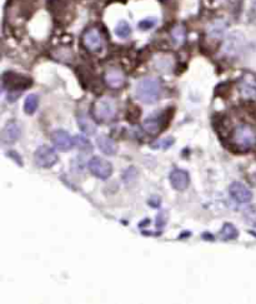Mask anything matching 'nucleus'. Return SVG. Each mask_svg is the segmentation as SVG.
Segmentation results:
<instances>
[{"label":"nucleus","mask_w":256,"mask_h":304,"mask_svg":"<svg viewBox=\"0 0 256 304\" xmlns=\"http://www.w3.org/2000/svg\"><path fill=\"white\" fill-rule=\"evenodd\" d=\"M78 123L81 131L87 133V134L92 135L96 132V125L94 124V121L90 119L89 117H87V115H80L78 119Z\"/></svg>","instance_id":"nucleus-18"},{"label":"nucleus","mask_w":256,"mask_h":304,"mask_svg":"<svg viewBox=\"0 0 256 304\" xmlns=\"http://www.w3.org/2000/svg\"><path fill=\"white\" fill-rule=\"evenodd\" d=\"M234 142L241 149H250L256 144V132L252 126L241 124L234 131Z\"/></svg>","instance_id":"nucleus-3"},{"label":"nucleus","mask_w":256,"mask_h":304,"mask_svg":"<svg viewBox=\"0 0 256 304\" xmlns=\"http://www.w3.org/2000/svg\"><path fill=\"white\" fill-rule=\"evenodd\" d=\"M160 83L156 78H144L140 80L136 85V93L137 99L145 104H153L155 103L160 95Z\"/></svg>","instance_id":"nucleus-1"},{"label":"nucleus","mask_w":256,"mask_h":304,"mask_svg":"<svg viewBox=\"0 0 256 304\" xmlns=\"http://www.w3.org/2000/svg\"><path fill=\"white\" fill-rule=\"evenodd\" d=\"M254 183H255V185H256V174L254 175Z\"/></svg>","instance_id":"nucleus-29"},{"label":"nucleus","mask_w":256,"mask_h":304,"mask_svg":"<svg viewBox=\"0 0 256 304\" xmlns=\"http://www.w3.org/2000/svg\"><path fill=\"white\" fill-rule=\"evenodd\" d=\"M125 75L120 69L111 68L106 71L105 74V83L108 84V87L112 88V89H120L125 84Z\"/></svg>","instance_id":"nucleus-10"},{"label":"nucleus","mask_w":256,"mask_h":304,"mask_svg":"<svg viewBox=\"0 0 256 304\" xmlns=\"http://www.w3.org/2000/svg\"><path fill=\"white\" fill-rule=\"evenodd\" d=\"M220 236H221V238L224 240H233L238 238L239 232L238 229L235 228V225L226 223V224H224V226H222L221 232H220Z\"/></svg>","instance_id":"nucleus-19"},{"label":"nucleus","mask_w":256,"mask_h":304,"mask_svg":"<svg viewBox=\"0 0 256 304\" xmlns=\"http://www.w3.org/2000/svg\"><path fill=\"white\" fill-rule=\"evenodd\" d=\"M170 183L175 190H185L189 185V174L183 169H174L170 173Z\"/></svg>","instance_id":"nucleus-12"},{"label":"nucleus","mask_w":256,"mask_h":304,"mask_svg":"<svg viewBox=\"0 0 256 304\" xmlns=\"http://www.w3.org/2000/svg\"><path fill=\"white\" fill-rule=\"evenodd\" d=\"M34 160L38 167L50 168L58 162V156L53 148L48 145H41L35 150Z\"/></svg>","instance_id":"nucleus-5"},{"label":"nucleus","mask_w":256,"mask_h":304,"mask_svg":"<svg viewBox=\"0 0 256 304\" xmlns=\"http://www.w3.org/2000/svg\"><path fill=\"white\" fill-rule=\"evenodd\" d=\"M89 169L93 175H95L99 179H103V181L108 179L112 174V165L110 164V162L99 158V157H94L93 159H90Z\"/></svg>","instance_id":"nucleus-6"},{"label":"nucleus","mask_w":256,"mask_h":304,"mask_svg":"<svg viewBox=\"0 0 256 304\" xmlns=\"http://www.w3.org/2000/svg\"><path fill=\"white\" fill-rule=\"evenodd\" d=\"M239 90L245 99L256 98V77L252 73H245L239 82Z\"/></svg>","instance_id":"nucleus-7"},{"label":"nucleus","mask_w":256,"mask_h":304,"mask_svg":"<svg viewBox=\"0 0 256 304\" xmlns=\"http://www.w3.org/2000/svg\"><path fill=\"white\" fill-rule=\"evenodd\" d=\"M38 106H39V98H38V95L37 94H30V95L26 96L25 102H24V112L27 115H33L37 112Z\"/></svg>","instance_id":"nucleus-17"},{"label":"nucleus","mask_w":256,"mask_h":304,"mask_svg":"<svg viewBox=\"0 0 256 304\" xmlns=\"http://www.w3.org/2000/svg\"><path fill=\"white\" fill-rule=\"evenodd\" d=\"M243 46V39H241V35L238 34V33H233L229 38H227L226 41H225L224 45V52L227 55H235L239 53V50Z\"/></svg>","instance_id":"nucleus-13"},{"label":"nucleus","mask_w":256,"mask_h":304,"mask_svg":"<svg viewBox=\"0 0 256 304\" xmlns=\"http://www.w3.org/2000/svg\"><path fill=\"white\" fill-rule=\"evenodd\" d=\"M51 139H53L54 145L62 151L70 150V149L75 145V142H74L73 138H71L70 134L65 131H56L53 133Z\"/></svg>","instance_id":"nucleus-9"},{"label":"nucleus","mask_w":256,"mask_h":304,"mask_svg":"<svg viewBox=\"0 0 256 304\" xmlns=\"http://www.w3.org/2000/svg\"><path fill=\"white\" fill-rule=\"evenodd\" d=\"M227 23L224 20V19H216L213 23L210 24L208 28V34L210 35L214 39H219L224 35V33L226 32Z\"/></svg>","instance_id":"nucleus-15"},{"label":"nucleus","mask_w":256,"mask_h":304,"mask_svg":"<svg viewBox=\"0 0 256 304\" xmlns=\"http://www.w3.org/2000/svg\"><path fill=\"white\" fill-rule=\"evenodd\" d=\"M243 217L247 225L256 228V204L246 207L243 212Z\"/></svg>","instance_id":"nucleus-20"},{"label":"nucleus","mask_w":256,"mask_h":304,"mask_svg":"<svg viewBox=\"0 0 256 304\" xmlns=\"http://www.w3.org/2000/svg\"><path fill=\"white\" fill-rule=\"evenodd\" d=\"M173 144H174V138H164V139L156 140L155 143L151 144V146H153L154 149H167Z\"/></svg>","instance_id":"nucleus-24"},{"label":"nucleus","mask_w":256,"mask_h":304,"mask_svg":"<svg viewBox=\"0 0 256 304\" xmlns=\"http://www.w3.org/2000/svg\"><path fill=\"white\" fill-rule=\"evenodd\" d=\"M155 26H156V18L143 19V20L137 24L139 29H141V30H150V29H153Z\"/></svg>","instance_id":"nucleus-25"},{"label":"nucleus","mask_w":256,"mask_h":304,"mask_svg":"<svg viewBox=\"0 0 256 304\" xmlns=\"http://www.w3.org/2000/svg\"><path fill=\"white\" fill-rule=\"evenodd\" d=\"M160 118L150 117L144 121V129L149 134H156L160 132Z\"/></svg>","instance_id":"nucleus-21"},{"label":"nucleus","mask_w":256,"mask_h":304,"mask_svg":"<svg viewBox=\"0 0 256 304\" xmlns=\"http://www.w3.org/2000/svg\"><path fill=\"white\" fill-rule=\"evenodd\" d=\"M130 33H131V28L129 26L128 21L122 20L117 24V27H115V34H117V37L122 38V39L128 38L129 35H130Z\"/></svg>","instance_id":"nucleus-22"},{"label":"nucleus","mask_w":256,"mask_h":304,"mask_svg":"<svg viewBox=\"0 0 256 304\" xmlns=\"http://www.w3.org/2000/svg\"><path fill=\"white\" fill-rule=\"evenodd\" d=\"M19 137H20V126L16 121H10L3 129L2 139L4 144H14Z\"/></svg>","instance_id":"nucleus-11"},{"label":"nucleus","mask_w":256,"mask_h":304,"mask_svg":"<svg viewBox=\"0 0 256 304\" xmlns=\"http://www.w3.org/2000/svg\"><path fill=\"white\" fill-rule=\"evenodd\" d=\"M220 2H221V0H220Z\"/></svg>","instance_id":"nucleus-30"},{"label":"nucleus","mask_w":256,"mask_h":304,"mask_svg":"<svg viewBox=\"0 0 256 304\" xmlns=\"http://www.w3.org/2000/svg\"><path fill=\"white\" fill-rule=\"evenodd\" d=\"M82 44L85 48L93 53H98V52L103 50L104 45H105V39H104L103 34L100 30L96 28H90L82 35Z\"/></svg>","instance_id":"nucleus-4"},{"label":"nucleus","mask_w":256,"mask_h":304,"mask_svg":"<svg viewBox=\"0 0 256 304\" xmlns=\"http://www.w3.org/2000/svg\"><path fill=\"white\" fill-rule=\"evenodd\" d=\"M167 220V213L165 211H161L158 214V220H156V228H162L165 224H166Z\"/></svg>","instance_id":"nucleus-27"},{"label":"nucleus","mask_w":256,"mask_h":304,"mask_svg":"<svg viewBox=\"0 0 256 304\" xmlns=\"http://www.w3.org/2000/svg\"><path fill=\"white\" fill-rule=\"evenodd\" d=\"M136 175H137L136 169H135V168H129V169L124 173L123 179H124V182L128 184V183H130V182H134L135 178H136Z\"/></svg>","instance_id":"nucleus-26"},{"label":"nucleus","mask_w":256,"mask_h":304,"mask_svg":"<svg viewBox=\"0 0 256 304\" xmlns=\"http://www.w3.org/2000/svg\"><path fill=\"white\" fill-rule=\"evenodd\" d=\"M172 39L176 45H183L186 40V29L185 27L181 26V24H178L173 28L172 30Z\"/></svg>","instance_id":"nucleus-16"},{"label":"nucleus","mask_w":256,"mask_h":304,"mask_svg":"<svg viewBox=\"0 0 256 304\" xmlns=\"http://www.w3.org/2000/svg\"><path fill=\"white\" fill-rule=\"evenodd\" d=\"M229 193L234 200H236L238 203H241V204L249 203V201L252 199L251 190H250L245 184L240 183V182H234V183L230 185Z\"/></svg>","instance_id":"nucleus-8"},{"label":"nucleus","mask_w":256,"mask_h":304,"mask_svg":"<svg viewBox=\"0 0 256 304\" xmlns=\"http://www.w3.org/2000/svg\"><path fill=\"white\" fill-rule=\"evenodd\" d=\"M93 118L100 121H109L117 115V103L112 98L104 96L98 99L92 108Z\"/></svg>","instance_id":"nucleus-2"},{"label":"nucleus","mask_w":256,"mask_h":304,"mask_svg":"<svg viewBox=\"0 0 256 304\" xmlns=\"http://www.w3.org/2000/svg\"><path fill=\"white\" fill-rule=\"evenodd\" d=\"M149 204H151L153 207H158L159 204H160V199L159 198H153L149 200Z\"/></svg>","instance_id":"nucleus-28"},{"label":"nucleus","mask_w":256,"mask_h":304,"mask_svg":"<svg viewBox=\"0 0 256 304\" xmlns=\"http://www.w3.org/2000/svg\"><path fill=\"white\" fill-rule=\"evenodd\" d=\"M96 144H98L99 149L106 156H114L117 153V144L108 135H100L96 139Z\"/></svg>","instance_id":"nucleus-14"},{"label":"nucleus","mask_w":256,"mask_h":304,"mask_svg":"<svg viewBox=\"0 0 256 304\" xmlns=\"http://www.w3.org/2000/svg\"><path fill=\"white\" fill-rule=\"evenodd\" d=\"M74 142H75V145L78 146L79 149H81V150H84V151L92 150V144H90L89 139H87V138L82 137V135H78V137H75Z\"/></svg>","instance_id":"nucleus-23"}]
</instances>
